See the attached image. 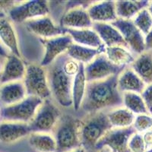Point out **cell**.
Masks as SVG:
<instances>
[{"instance_id":"1","label":"cell","mask_w":152,"mask_h":152,"mask_svg":"<svg viewBox=\"0 0 152 152\" xmlns=\"http://www.w3.org/2000/svg\"><path fill=\"white\" fill-rule=\"evenodd\" d=\"M118 75L88 82L81 109L91 113L123 106V94L117 86Z\"/></svg>"},{"instance_id":"2","label":"cell","mask_w":152,"mask_h":152,"mask_svg":"<svg viewBox=\"0 0 152 152\" xmlns=\"http://www.w3.org/2000/svg\"><path fill=\"white\" fill-rule=\"evenodd\" d=\"M66 54L56 59L52 64L46 67L51 97L62 107L72 106V85L73 78L68 75L63 70L62 64Z\"/></svg>"},{"instance_id":"3","label":"cell","mask_w":152,"mask_h":152,"mask_svg":"<svg viewBox=\"0 0 152 152\" xmlns=\"http://www.w3.org/2000/svg\"><path fill=\"white\" fill-rule=\"evenodd\" d=\"M111 128L106 111L88 113L80 123L81 146L86 152H97L95 146Z\"/></svg>"},{"instance_id":"4","label":"cell","mask_w":152,"mask_h":152,"mask_svg":"<svg viewBox=\"0 0 152 152\" xmlns=\"http://www.w3.org/2000/svg\"><path fill=\"white\" fill-rule=\"evenodd\" d=\"M80 123V119L70 115L61 116L52 132L56 142V152H68L81 147Z\"/></svg>"},{"instance_id":"5","label":"cell","mask_w":152,"mask_h":152,"mask_svg":"<svg viewBox=\"0 0 152 152\" xmlns=\"http://www.w3.org/2000/svg\"><path fill=\"white\" fill-rule=\"evenodd\" d=\"M22 81L28 96L39 97L43 100L51 97L47 69L40 65L26 66V72Z\"/></svg>"},{"instance_id":"6","label":"cell","mask_w":152,"mask_h":152,"mask_svg":"<svg viewBox=\"0 0 152 152\" xmlns=\"http://www.w3.org/2000/svg\"><path fill=\"white\" fill-rule=\"evenodd\" d=\"M91 2L82 1L66 2V9L61 17L59 26L70 29L91 28L93 21L87 11Z\"/></svg>"},{"instance_id":"7","label":"cell","mask_w":152,"mask_h":152,"mask_svg":"<svg viewBox=\"0 0 152 152\" xmlns=\"http://www.w3.org/2000/svg\"><path fill=\"white\" fill-rule=\"evenodd\" d=\"M61 116L60 110L50 98L44 100L28 123L31 132L51 133Z\"/></svg>"},{"instance_id":"8","label":"cell","mask_w":152,"mask_h":152,"mask_svg":"<svg viewBox=\"0 0 152 152\" xmlns=\"http://www.w3.org/2000/svg\"><path fill=\"white\" fill-rule=\"evenodd\" d=\"M43 100L34 96H27L24 100L2 109V120L29 123Z\"/></svg>"},{"instance_id":"9","label":"cell","mask_w":152,"mask_h":152,"mask_svg":"<svg viewBox=\"0 0 152 152\" xmlns=\"http://www.w3.org/2000/svg\"><path fill=\"white\" fill-rule=\"evenodd\" d=\"M9 18L12 22L23 23L49 15L50 2L46 1H23L18 2L9 11Z\"/></svg>"},{"instance_id":"10","label":"cell","mask_w":152,"mask_h":152,"mask_svg":"<svg viewBox=\"0 0 152 152\" xmlns=\"http://www.w3.org/2000/svg\"><path fill=\"white\" fill-rule=\"evenodd\" d=\"M135 131L132 126L129 128H111L100 138L95 146L97 151L107 148L111 152H129L128 143Z\"/></svg>"},{"instance_id":"11","label":"cell","mask_w":152,"mask_h":152,"mask_svg":"<svg viewBox=\"0 0 152 152\" xmlns=\"http://www.w3.org/2000/svg\"><path fill=\"white\" fill-rule=\"evenodd\" d=\"M124 69L113 64L104 52L97 55L90 63L85 65V77L88 82L100 81L119 75Z\"/></svg>"},{"instance_id":"12","label":"cell","mask_w":152,"mask_h":152,"mask_svg":"<svg viewBox=\"0 0 152 152\" xmlns=\"http://www.w3.org/2000/svg\"><path fill=\"white\" fill-rule=\"evenodd\" d=\"M111 24L121 34L131 51L138 55L145 52V36L134 24L132 20L117 18Z\"/></svg>"},{"instance_id":"13","label":"cell","mask_w":152,"mask_h":152,"mask_svg":"<svg viewBox=\"0 0 152 152\" xmlns=\"http://www.w3.org/2000/svg\"><path fill=\"white\" fill-rule=\"evenodd\" d=\"M40 41L44 48V53L40 65L44 68L66 53L69 46L73 43L68 34L50 38H40Z\"/></svg>"},{"instance_id":"14","label":"cell","mask_w":152,"mask_h":152,"mask_svg":"<svg viewBox=\"0 0 152 152\" xmlns=\"http://www.w3.org/2000/svg\"><path fill=\"white\" fill-rule=\"evenodd\" d=\"M24 24L29 32L40 38H50L66 34L63 28L56 24L49 15L32 19Z\"/></svg>"},{"instance_id":"15","label":"cell","mask_w":152,"mask_h":152,"mask_svg":"<svg viewBox=\"0 0 152 152\" xmlns=\"http://www.w3.org/2000/svg\"><path fill=\"white\" fill-rule=\"evenodd\" d=\"M31 133L28 123L9 120L0 121V142L3 144L15 143Z\"/></svg>"},{"instance_id":"16","label":"cell","mask_w":152,"mask_h":152,"mask_svg":"<svg viewBox=\"0 0 152 152\" xmlns=\"http://www.w3.org/2000/svg\"><path fill=\"white\" fill-rule=\"evenodd\" d=\"M26 72V66L21 58L9 53L5 59L2 70L1 72V85L23 81Z\"/></svg>"},{"instance_id":"17","label":"cell","mask_w":152,"mask_h":152,"mask_svg":"<svg viewBox=\"0 0 152 152\" xmlns=\"http://www.w3.org/2000/svg\"><path fill=\"white\" fill-rule=\"evenodd\" d=\"M93 23H112L118 18L115 2H92L87 9Z\"/></svg>"},{"instance_id":"18","label":"cell","mask_w":152,"mask_h":152,"mask_svg":"<svg viewBox=\"0 0 152 152\" xmlns=\"http://www.w3.org/2000/svg\"><path fill=\"white\" fill-rule=\"evenodd\" d=\"M0 43L9 53L21 58L17 33L12 21L7 17H0Z\"/></svg>"},{"instance_id":"19","label":"cell","mask_w":152,"mask_h":152,"mask_svg":"<svg viewBox=\"0 0 152 152\" xmlns=\"http://www.w3.org/2000/svg\"><path fill=\"white\" fill-rule=\"evenodd\" d=\"M65 33L71 37L73 43L94 49L105 48L96 31L93 28L70 29L63 28Z\"/></svg>"},{"instance_id":"20","label":"cell","mask_w":152,"mask_h":152,"mask_svg":"<svg viewBox=\"0 0 152 152\" xmlns=\"http://www.w3.org/2000/svg\"><path fill=\"white\" fill-rule=\"evenodd\" d=\"M27 96L26 89L22 81L0 85V102L4 107L17 104L24 100Z\"/></svg>"},{"instance_id":"21","label":"cell","mask_w":152,"mask_h":152,"mask_svg":"<svg viewBox=\"0 0 152 152\" xmlns=\"http://www.w3.org/2000/svg\"><path fill=\"white\" fill-rule=\"evenodd\" d=\"M117 86L122 94L130 92L141 94L146 85L138 75L129 67L125 68L118 75Z\"/></svg>"},{"instance_id":"22","label":"cell","mask_w":152,"mask_h":152,"mask_svg":"<svg viewBox=\"0 0 152 152\" xmlns=\"http://www.w3.org/2000/svg\"><path fill=\"white\" fill-rule=\"evenodd\" d=\"M92 28L96 31L105 47L123 46L128 48L121 34L111 23H93Z\"/></svg>"},{"instance_id":"23","label":"cell","mask_w":152,"mask_h":152,"mask_svg":"<svg viewBox=\"0 0 152 152\" xmlns=\"http://www.w3.org/2000/svg\"><path fill=\"white\" fill-rule=\"evenodd\" d=\"M88 81L85 72V65L80 63V68L78 73L73 78L72 85V100L73 109L78 111L83 102Z\"/></svg>"},{"instance_id":"24","label":"cell","mask_w":152,"mask_h":152,"mask_svg":"<svg viewBox=\"0 0 152 152\" xmlns=\"http://www.w3.org/2000/svg\"><path fill=\"white\" fill-rule=\"evenodd\" d=\"M130 68L145 85L152 84V54L150 52L145 51L135 57Z\"/></svg>"},{"instance_id":"25","label":"cell","mask_w":152,"mask_h":152,"mask_svg":"<svg viewBox=\"0 0 152 152\" xmlns=\"http://www.w3.org/2000/svg\"><path fill=\"white\" fill-rule=\"evenodd\" d=\"M104 53L113 64L119 67L131 66L135 59L131 50L123 46L105 47Z\"/></svg>"},{"instance_id":"26","label":"cell","mask_w":152,"mask_h":152,"mask_svg":"<svg viewBox=\"0 0 152 152\" xmlns=\"http://www.w3.org/2000/svg\"><path fill=\"white\" fill-rule=\"evenodd\" d=\"M104 50L105 48L94 49L72 43L68 48L66 54L78 63L87 65L90 63L97 55L104 53Z\"/></svg>"},{"instance_id":"27","label":"cell","mask_w":152,"mask_h":152,"mask_svg":"<svg viewBox=\"0 0 152 152\" xmlns=\"http://www.w3.org/2000/svg\"><path fill=\"white\" fill-rule=\"evenodd\" d=\"M28 143L38 152H56V142L52 133L31 132Z\"/></svg>"},{"instance_id":"28","label":"cell","mask_w":152,"mask_h":152,"mask_svg":"<svg viewBox=\"0 0 152 152\" xmlns=\"http://www.w3.org/2000/svg\"><path fill=\"white\" fill-rule=\"evenodd\" d=\"M112 128H129L132 126L135 115L123 106L115 107L107 112Z\"/></svg>"},{"instance_id":"29","label":"cell","mask_w":152,"mask_h":152,"mask_svg":"<svg viewBox=\"0 0 152 152\" xmlns=\"http://www.w3.org/2000/svg\"><path fill=\"white\" fill-rule=\"evenodd\" d=\"M148 1H118L115 2L118 18L132 20L138 12L147 9Z\"/></svg>"},{"instance_id":"30","label":"cell","mask_w":152,"mask_h":152,"mask_svg":"<svg viewBox=\"0 0 152 152\" xmlns=\"http://www.w3.org/2000/svg\"><path fill=\"white\" fill-rule=\"evenodd\" d=\"M123 106L135 116L140 114H150L139 94L130 92L123 93Z\"/></svg>"},{"instance_id":"31","label":"cell","mask_w":152,"mask_h":152,"mask_svg":"<svg viewBox=\"0 0 152 152\" xmlns=\"http://www.w3.org/2000/svg\"><path fill=\"white\" fill-rule=\"evenodd\" d=\"M132 21L144 36L148 34L152 28V17L148 9H142L138 12L132 19Z\"/></svg>"},{"instance_id":"32","label":"cell","mask_w":152,"mask_h":152,"mask_svg":"<svg viewBox=\"0 0 152 152\" xmlns=\"http://www.w3.org/2000/svg\"><path fill=\"white\" fill-rule=\"evenodd\" d=\"M135 132L143 134L145 132L152 129L151 114H140L135 116L132 124Z\"/></svg>"},{"instance_id":"33","label":"cell","mask_w":152,"mask_h":152,"mask_svg":"<svg viewBox=\"0 0 152 152\" xmlns=\"http://www.w3.org/2000/svg\"><path fill=\"white\" fill-rule=\"evenodd\" d=\"M128 148L129 152H146L147 148L142 134L135 132L132 135L129 141Z\"/></svg>"},{"instance_id":"34","label":"cell","mask_w":152,"mask_h":152,"mask_svg":"<svg viewBox=\"0 0 152 152\" xmlns=\"http://www.w3.org/2000/svg\"><path fill=\"white\" fill-rule=\"evenodd\" d=\"M62 68L68 75L74 78L79 70L80 63L66 55L64 61H63V64H62Z\"/></svg>"},{"instance_id":"35","label":"cell","mask_w":152,"mask_h":152,"mask_svg":"<svg viewBox=\"0 0 152 152\" xmlns=\"http://www.w3.org/2000/svg\"><path fill=\"white\" fill-rule=\"evenodd\" d=\"M149 113L152 114V84L147 85L141 94Z\"/></svg>"},{"instance_id":"36","label":"cell","mask_w":152,"mask_h":152,"mask_svg":"<svg viewBox=\"0 0 152 152\" xmlns=\"http://www.w3.org/2000/svg\"><path fill=\"white\" fill-rule=\"evenodd\" d=\"M143 137V140L145 142V146L147 150L152 148V129L149 131L145 132L143 134H142Z\"/></svg>"},{"instance_id":"37","label":"cell","mask_w":152,"mask_h":152,"mask_svg":"<svg viewBox=\"0 0 152 152\" xmlns=\"http://www.w3.org/2000/svg\"><path fill=\"white\" fill-rule=\"evenodd\" d=\"M16 3L17 1H0V10L9 12Z\"/></svg>"},{"instance_id":"38","label":"cell","mask_w":152,"mask_h":152,"mask_svg":"<svg viewBox=\"0 0 152 152\" xmlns=\"http://www.w3.org/2000/svg\"><path fill=\"white\" fill-rule=\"evenodd\" d=\"M145 51H150L152 50V28L149 31L148 34L145 36Z\"/></svg>"},{"instance_id":"39","label":"cell","mask_w":152,"mask_h":152,"mask_svg":"<svg viewBox=\"0 0 152 152\" xmlns=\"http://www.w3.org/2000/svg\"><path fill=\"white\" fill-rule=\"evenodd\" d=\"M9 53L8 52V50L2 45V43H0V57L5 59L9 56Z\"/></svg>"},{"instance_id":"40","label":"cell","mask_w":152,"mask_h":152,"mask_svg":"<svg viewBox=\"0 0 152 152\" xmlns=\"http://www.w3.org/2000/svg\"><path fill=\"white\" fill-rule=\"evenodd\" d=\"M68 152H86V151H85V150L82 147H79L78 148L74 149V150L70 151H68Z\"/></svg>"},{"instance_id":"41","label":"cell","mask_w":152,"mask_h":152,"mask_svg":"<svg viewBox=\"0 0 152 152\" xmlns=\"http://www.w3.org/2000/svg\"><path fill=\"white\" fill-rule=\"evenodd\" d=\"M147 9H148V10L150 15H151V17H152V2H149V5H148V6Z\"/></svg>"},{"instance_id":"42","label":"cell","mask_w":152,"mask_h":152,"mask_svg":"<svg viewBox=\"0 0 152 152\" xmlns=\"http://www.w3.org/2000/svg\"><path fill=\"white\" fill-rule=\"evenodd\" d=\"M97 152H111L109 149L107 148H103L100 150H99Z\"/></svg>"},{"instance_id":"43","label":"cell","mask_w":152,"mask_h":152,"mask_svg":"<svg viewBox=\"0 0 152 152\" xmlns=\"http://www.w3.org/2000/svg\"><path fill=\"white\" fill-rule=\"evenodd\" d=\"M2 66H3V65H2V64H1V63H0V75H1V72H2Z\"/></svg>"},{"instance_id":"44","label":"cell","mask_w":152,"mask_h":152,"mask_svg":"<svg viewBox=\"0 0 152 152\" xmlns=\"http://www.w3.org/2000/svg\"><path fill=\"white\" fill-rule=\"evenodd\" d=\"M146 152H152V148H150V149H148V150L146 151Z\"/></svg>"},{"instance_id":"45","label":"cell","mask_w":152,"mask_h":152,"mask_svg":"<svg viewBox=\"0 0 152 152\" xmlns=\"http://www.w3.org/2000/svg\"><path fill=\"white\" fill-rule=\"evenodd\" d=\"M1 115H2V109L0 108V118H1Z\"/></svg>"},{"instance_id":"46","label":"cell","mask_w":152,"mask_h":152,"mask_svg":"<svg viewBox=\"0 0 152 152\" xmlns=\"http://www.w3.org/2000/svg\"><path fill=\"white\" fill-rule=\"evenodd\" d=\"M0 85H1V75H0Z\"/></svg>"},{"instance_id":"47","label":"cell","mask_w":152,"mask_h":152,"mask_svg":"<svg viewBox=\"0 0 152 152\" xmlns=\"http://www.w3.org/2000/svg\"><path fill=\"white\" fill-rule=\"evenodd\" d=\"M151 115H152V114H151Z\"/></svg>"}]
</instances>
